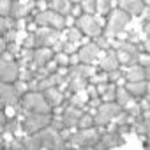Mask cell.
<instances>
[{"instance_id": "obj_1", "label": "cell", "mask_w": 150, "mask_h": 150, "mask_svg": "<svg viewBox=\"0 0 150 150\" xmlns=\"http://www.w3.org/2000/svg\"><path fill=\"white\" fill-rule=\"evenodd\" d=\"M0 150H150V0H0Z\"/></svg>"}]
</instances>
